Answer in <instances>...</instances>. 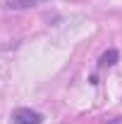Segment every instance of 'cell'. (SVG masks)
<instances>
[{"label":"cell","instance_id":"obj_1","mask_svg":"<svg viewBox=\"0 0 122 124\" xmlns=\"http://www.w3.org/2000/svg\"><path fill=\"white\" fill-rule=\"evenodd\" d=\"M43 122V117H41V112H36V110H29V108H17L12 112V124H41Z\"/></svg>","mask_w":122,"mask_h":124},{"label":"cell","instance_id":"obj_2","mask_svg":"<svg viewBox=\"0 0 122 124\" xmlns=\"http://www.w3.org/2000/svg\"><path fill=\"white\" fill-rule=\"evenodd\" d=\"M46 0H7V7L12 10H24V7H34V5H41Z\"/></svg>","mask_w":122,"mask_h":124},{"label":"cell","instance_id":"obj_3","mask_svg":"<svg viewBox=\"0 0 122 124\" xmlns=\"http://www.w3.org/2000/svg\"><path fill=\"white\" fill-rule=\"evenodd\" d=\"M115 62H117V50L110 48L108 53L101 55V62H98V64H101V67H110V64H115Z\"/></svg>","mask_w":122,"mask_h":124},{"label":"cell","instance_id":"obj_4","mask_svg":"<svg viewBox=\"0 0 122 124\" xmlns=\"http://www.w3.org/2000/svg\"><path fill=\"white\" fill-rule=\"evenodd\" d=\"M108 124H122V117H117L115 122H108Z\"/></svg>","mask_w":122,"mask_h":124}]
</instances>
